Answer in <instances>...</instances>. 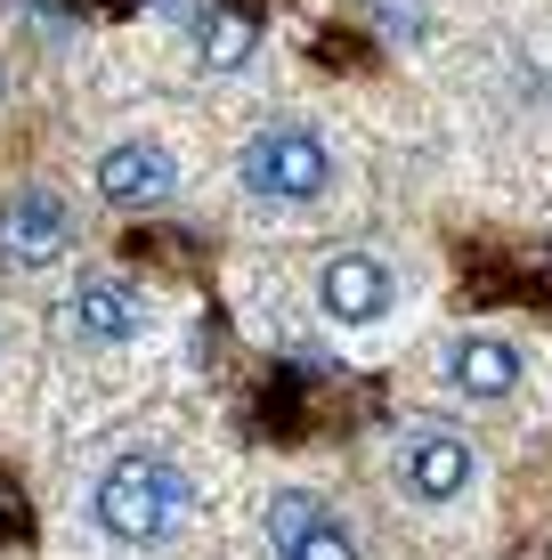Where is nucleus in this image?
Returning <instances> with one entry per match:
<instances>
[{"label":"nucleus","mask_w":552,"mask_h":560,"mask_svg":"<svg viewBox=\"0 0 552 560\" xmlns=\"http://www.w3.org/2000/svg\"><path fill=\"white\" fill-rule=\"evenodd\" d=\"M196 471H187L179 455L163 447H130L114 455L98 471V488H90V512H98V528L114 536L122 552H163L187 536V520H196Z\"/></svg>","instance_id":"obj_1"},{"label":"nucleus","mask_w":552,"mask_h":560,"mask_svg":"<svg viewBox=\"0 0 552 560\" xmlns=\"http://www.w3.org/2000/svg\"><path fill=\"white\" fill-rule=\"evenodd\" d=\"M390 479L407 504H463L480 488V447H471L463 422L447 415H398L390 422Z\"/></svg>","instance_id":"obj_2"},{"label":"nucleus","mask_w":552,"mask_h":560,"mask_svg":"<svg viewBox=\"0 0 552 560\" xmlns=\"http://www.w3.org/2000/svg\"><path fill=\"white\" fill-rule=\"evenodd\" d=\"M236 187L252 203L301 211V203H317L333 187V147L317 139L309 122H260L252 139L236 147Z\"/></svg>","instance_id":"obj_3"},{"label":"nucleus","mask_w":552,"mask_h":560,"mask_svg":"<svg viewBox=\"0 0 552 560\" xmlns=\"http://www.w3.org/2000/svg\"><path fill=\"white\" fill-rule=\"evenodd\" d=\"M57 325H66L82 350H130V341L155 325V301H146V284L122 277V268H82V277L66 284V301H57Z\"/></svg>","instance_id":"obj_4"},{"label":"nucleus","mask_w":552,"mask_h":560,"mask_svg":"<svg viewBox=\"0 0 552 560\" xmlns=\"http://www.w3.org/2000/svg\"><path fill=\"white\" fill-rule=\"evenodd\" d=\"M82 244V211H73V196H57V187H9L0 196V260L9 268H57Z\"/></svg>","instance_id":"obj_5"},{"label":"nucleus","mask_w":552,"mask_h":560,"mask_svg":"<svg viewBox=\"0 0 552 560\" xmlns=\"http://www.w3.org/2000/svg\"><path fill=\"white\" fill-rule=\"evenodd\" d=\"M260 536H269L277 560H366L357 528L317 488H277L269 504H260Z\"/></svg>","instance_id":"obj_6"},{"label":"nucleus","mask_w":552,"mask_h":560,"mask_svg":"<svg viewBox=\"0 0 552 560\" xmlns=\"http://www.w3.org/2000/svg\"><path fill=\"white\" fill-rule=\"evenodd\" d=\"M309 301H317V317L326 325H383L390 317V301H398V277H390V260L383 253H326L317 260V277H309Z\"/></svg>","instance_id":"obj_7"},{"label":"nucleus","mask_w":552,"mask_h":560,"mask_svg":"<svg viewBox=\"0 0 552 560\" xmlns=\"http://www.w3.org/2000/svg\"><path fill=\"white\" fill-rule=\"evenodd\" d=\"M98 196L114 203V211H155V203H171L179 196V154H171L163 139H114L106 154H98Z\"/></svg>","instance_id":"obj_8"},{"label":"nucleus","mask_w":552,"mask_h":560,"mask_svg":"<svg viewBox=\"0 0 552 560\" xmlns=\"http://www.w3.org/2000/svg\"><path fill=\"white\" fill-rule=\"evenodd\" d=\"M439 382L455 398H480V407H496V398H512L528 382V358L512 350L504 334H455L439 350Z\"/></svg>","instance_id":"obj_9"},{"label":"nucleus","mask_w":552,"mask_h":560,"mask_svg":"<svg viewBox=\"0 0 552 560\" xmlns=\"http://www.w3.org/2000/svg\"><path fill=\"white\" fill-rule=\"evenodd\" d=\"M252 49H260V25H252V16H227V9L196 33V66H203V73H236Z\"/></svg>","instance_id":"obj_10"},{"label":"nucleus","mask_w":552,"mask_h":560,"mask_svg":"<svg viewBox=\"0 0 552 560\" xmlns=\"http://www.w3.org/2000/svg\"><path fill=\"white\" fill-rule=\"evenodd\" d=\"M9 90H16V73H9V57H0V106H9Z\"/></svg>","instance_id":"obj_11"},{"label":"nucleus","mask_w":552,"mask_h":560,"mask_svg":"<svg viewBox=\"0 0 552 560\" xmlns=\"http://www.w3.org/2000/svg\"><path fill=\"white\" fill-rule=\"evenodd\" d=\"M0 358H9V325H0Z\"/></svg>","instance_id":"obj_12"}]
</instances>
